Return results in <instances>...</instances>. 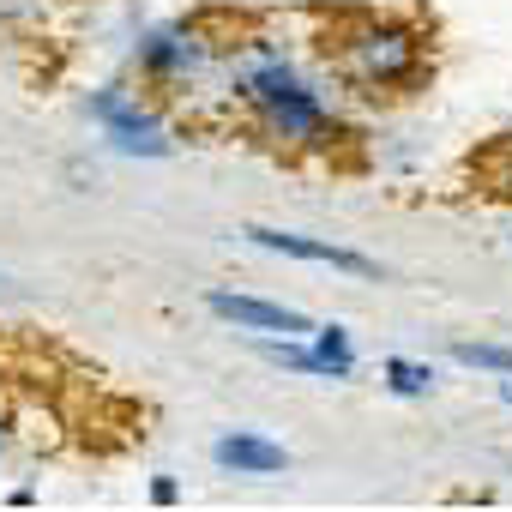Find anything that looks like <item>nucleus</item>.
Returning <instances> with one entry per match:
<instances>
[{"instance_id": "1", "label": "nucleus", "mask_w": 512, "mask_h": 512, "mask_svg": "<svg viewBox=\"0 0 512 512\" xmlns=\"http://www.w3.org/2000/svg\"><path fill=\"white\" fill-rule=\"evenodd\" d=\"M235 97L247 103V115L260 121L266 139L290 145V151H332L338 145V121L320 97V85L278 49L247 43V67L235 79Z\"/></svg>"}, {"instance_id": "2", "label": "nucleus", "mask_w": 512, "mask_h": 512, "mask_svg": "<svg viewBox=\"0 0 512 512\" xmlns=\"http://www.w3.org/2000/svg\"><path fill=\"white\" fill-rule=\"evenodd\" d=\"M326 55H338V73L362 91H416L428 73V43L416 25L404 19H380V13H350L338 19Z\"/></svg>"}, {"instance_id": "3", "label": "nucleus", "mask_w": 512, "mask_h": 512, "mask_svg": "<svg viewBox=\"0 0 512 512\" xmlns=\"http://www.w3.org/2000/svg\"><path fill=\"white\" fill-rule=\"evenodd\" d=\"M91 115L109 127V139L121 145V151H133V157H169L175 151V139L163 133V121L139 103V97H127V91H91Z\"/></svg>"}, {"instance_id": "4", "label": "nucleus", "mask_w": 512, "mask_h": 512, "mask_svg": "<svg viewBox=\"0 0 512 512\" xmlns=\"http://www.w3.org/2000/svg\"><path fill=\"white\" fill-rule=\"evenodd\" d=\"M253 247L266 253H284V260H308V266H332V272H350V278H380V266L368 253H350L338 241H314V235H296V229H272V223H247L241 229Z\"/></svg>"}, {"instance_id": "5", "label": "nucleus", "mask_w": 512, "mask_h": 512, "mask_svg": "<svg viewBox=\"0 0 512 512\" xmlns=\"http://www.w3.org/2000/svg\"><path fill=\"white\" fill-rule=\"evenodd\" d=\"M205 308L241 332H284V338H308L314 320L302 308H284V302H260V296H235V290H205Z\"/></svg>"}, {"instance_id": "6", "label": "nucleus", "mask_w": 512, "mask_h": 512, "mask_svg": "<svg viewBox=\"0 0 512 512\" xmlns=\"http://www.w3.org/2000/svg\"><path fill=\"white\" fill-rule=\"evenodd\" d=\"M211 458L223 470H235V476H278V470H290V452L278 440H260V434H217Z\"/></svg>"}, {"instance_id": "7", "label": "nucleus", "mask_w": 512, "mask_h": 512, "mask_svg": "<svg viewBox=\"0 0 512 512\" xmlns=\"http://www.w3.org/2000/svg\"><path fill=\"white\" fill-rule=\"evenodd\" d=\"M260 356H266V362H278V368H290V374L332 380V368H326V356H320L314 344H296V338H260Z\"/></svg>"}, {"instance_id": "8", "label": "nucleus", "mask_w": 512, "mask_h": 512, "mask_svg": "<svg viewBox=\"0 0 512 512\" xmlns=\"http://www.w3.org/2000/svg\"><path fill=\"white\" fill-rule=\"evenodd\" d=\"M308 338H314V350L326 356L332 380H350V374H356V356H350V332H344V326H314Z\"/></svg>"}, {"instance_id": "9", "label": "nucleus", "mask_w": 512, "mask_h": 512, "mask_svg": "<svg viewBox=\"0 0 512 512\" xmlns=\"http://www.w3.org/2000/svg\"><path fill=\"white\" fill-rule=\"evenodd\" d=\"M386 386H392L398 398H428V392H434V368H428V362L392 356V362H386Z\"/></svg>"}, {"instance_id": "10", "label": "nucleus", "mask_w": 512, "mask_h": 512, "mask_svg": "<svg viewBox=\"0 0 512 512\" xmlns=\"http://www.w3.org/2000/svg\"><path fill=\"white\" fill-rule=\"evenodd\" d=\"M452 362L488 368V374H512V350L506 344H452Z\"/></svg>"}, {"instance_id": "11", "label": "nucleus", "mask_w": 512, "mask_h": 512, "mask_svg": "<svg viewBox=\"0 0 512 512\" xmlns=\"http://www.w3.org/2000/svg\"><path fill=\"white\" fill-rule=\"evenodd\" d=\"M151 500H157V506H175V500H181V482H175V476H157V482H151Z\"/></svg>"}, {"instance_id": "12", "label": "nucleus", "mask_w": 512, "mask_h": 512, "mask_svg": "<svg viewBox=\"0 0 512 512\" xmlns=\"http://www.w3.org/2000/svg\"><path fill=\"white\" fill-rule=\"evenodd\" d=\"M500 398H506V404H512V374H500Z\"/></svg>"}, {"instance_id": "13", "label": "nucleus", "mask_w": 512, "mask_h": 512, "mask_svg": "<svg viewBox=\"0 0 512 512\" xmlns=\"http://www.w3.org/2000/svg\"><path fill=\"white\" fill-rule=\"evenodd\" d=\"M0 452H7V434H0Z\"/></svg>"}]
</instances>
